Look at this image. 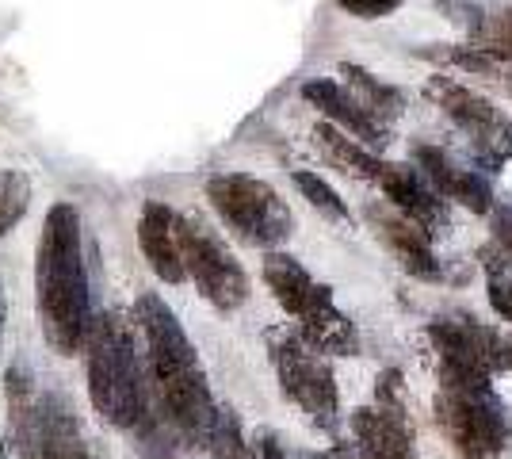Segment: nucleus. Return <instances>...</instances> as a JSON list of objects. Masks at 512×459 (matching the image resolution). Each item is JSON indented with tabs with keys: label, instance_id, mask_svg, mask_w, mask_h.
Masks as SVG:
<instances>
[{
	"label": "nucleus",
	"instance_id": "nucleus-1",
	"mask_svg": "<svg viewBox=\"0 0 512 459\" xmlns=\"http://www.w3.org/2000/svg\"><path fill=\"white\" fill-rule=\"evenodd\" d=\"M134 326L146 341V375L157 398V414L188 448H203L218 406L192 337L184 333L172 306L153 291L134 303Z\"/></svg>",
	"mask_w": 512,
	"mask_h": 459
},
{
	"label": "nucleus",
	"instance_id": "nucleus-2",
	"mask_svg": "<svg viewBox=\"0 0 512 459\" xmlns=\"http://www.w3.org/2000/svg\"><path fill=\"white\" fill-rule=\"evenodd\" d=\"M35 299L46 345L58 356L85 349L92 326V291L85 268V226L73 203H54L35 249Z\"/></svg>",
	"mask_w": 512,
	"mask_h": 459
},
{
	"label": "nucleus",
	"instance_id": "nucleus-3",
	"mask_svg": "<svg viewBox=\"0 0 512 459\" xmlns=\"http://www.w3.org/2000/svg\"><path fill=\"white\" fill-rule=\"evenodd\" d=\"M85 375L92 410L115 429H138L150 410V375L134 345V326L123 310L92 314L85 337Z\"/></svg>",
	"mask_w": 512,
	"mask_h": 459
},
{
	"label": "nucleus",
	"instance_id": "nucleus-4",
	"mask_svg": "<svg viewBox=\"0 0 512 459\" xmlns=\"http://www.w3.org/2000/svg\"><path fill=\"white\" fill-rule=\"evenodd\" d=\"M207 199L218 211V219L234 230L245 245L276 249L291 238V207L279 199V192L249 173H218L207 180Z\"/></svg>",
	"mask_w": 512,
	"mask_h": 459
},
{
	"label": "nucleus",
	"instance_id": "nucleus-5",
	"mask_svg": "<svg viewBox=\"0 0 512 459\" xmlns=\"http://www.w3.org/2000/svg\"><path fill=\"white\" fill-rule=\"evenodd\" d=\"M436 421L448 433L459 459H497L509 444V410L493 394V383L440 387Z\"/></svg>",
	"mask_w": 512,
	"mask_h": 459
},
{
	"label": "nucleus",
	"instance_id": "nucleus-6",
	"mask_svg": "<svg viewBox=\"0 0 512 459\" xmlns=\"http://www.w3.org/2000/svg\"><path fill=\"white\" fill-rule=\"evenodd\" d=\"M176 245H180V261H184V276H192L199 295L230 314L237 306L249 303V276L234 253L226 249V241L214 234L207 222L195 215H176Z\"/></svg>",
	"mask_w": 512,
	"mask_h": 459
},
{
	"label": "nucleus",
	"instance_id": "nucleus-7",
	"mask_svg": "<svg viewBox=\"0 0 512 459\" xmlns=\"http://www.w3.org/2000/svg\"><path fill=\"white\" fill-rule=\"evenodd\" d=\"M268 349H272V364H276L283 394H287L318 429H337L341 398H337L333 368L321 360V352L310 349L299 333H287V329L268 333Z\"/></svg>",
	"mask_w": 512,
	"mask_h": 459
},
{
	"label": "nucleus",
	"instance_id": "nucleus-8",
	"mask_svg": "<svg viewBox=\"0 0 512 459\" xmlns=\"http://www.w3.org/2000/svg\"><path fill=\"white\" fill-rule=\"evenodd\" d=\"M23 459H96L73 406L58 391H46L16 421Z\"/></svg>",
	"mask_w": 512,
	"mask_h": 459
},
{
	"label": "nucleus",
	"instance_id": "nucleus-9",
	"mask_svg": "<svg viewBox=\"0 0 512 459\" xmlns=\"http://www.w3.org/2000/svg\"><path fill=\"white\" fill-rule=\"evenodd\" d=\"M425 96L444 111L448 119H455L463 131L474 134L478 150L486 153L490 161H505L512 153V127L501 111L493 108L486 96L470 92L467 85L451 81V77H428Z\"/></svg>",
	"mask_w": 512,
	"mask_h": 459
},
{
	"label": "nucleus",
	"instance_id": "nucleus-10",
	"mask_svg": "<svg viewBox=\"0 0 512 459\" xmlns=\"http://www.w3.org/2000/svg\"><path fill=\"white\" fill-rule=\"evenodd\" d=\"M367 222L375 230V238L390 249V257L406 268L417 280H440V261L432 253V234L421 230L413 219H406L398 207L390 203H371L367 207Z\"/></svg>",
	"mask_w": 512,
	"mask_h": 459
},
{
	"label": "nucleus",
	"instance_id": "nucleus-11",
	"mask_svg": "<svg viewBox=\"0 0 512 459\" xmlns=\"http://www.w3.org/2000/svg\"><path fill=\"white\" fill-rule=\"evenodd\" d=\"M360 459H421L406 406H363L352 414Z\"/></svg>",
	"mask_w": 512,
	"mask_h": 459
},
{
	"label": "nucleus",
	"instance_id": "nucleus-12",
	"mask_svg": "<svg viewBox=\"0 0 512 459\" xmlns=\"http://www.w3.org/2000/svg\"><path fill=\"white\" fill-rule=\"evenodd\" d=\"M383 196L390 207H398L406 219H413L421 230L436 234L440 226H448V203L440 199V192L428 184L425 176L409 165H383L379 173Z\"/></svg>",
	"mask_w": 512,
	"mask_h": 459
},
{
	"label": "nucleus",
	"instance_id": "nucleus-13",
	"mask_svg": "<svg viewBox=\"0 0 512 459\" xmlns=\"http://www.w3.org/2000/svg\"><path fill=\"white\" fill-rule=\"evenodd\" d=\"M302 100H306V104H314V108H318L321 115L337 127V131L352 134V138H360V142H367V146H383L386 142L383 119H375V115L363 108L348 88L337 85V81H329V77H321V81H306V85H302Z\"/></svg>",
	"mask_w": 512,
	"mask_h": 459
},
{
	"label": "nucleus",
	"instance_id": "nucleus-14",
	"mask_svg": "<svg viewBox=\"0 0 512 459\" xmlns=\"http://www.w3.org/2000/svg\"><path fill=\"white\" fill-rule=\"evenodd\" d=\"M417 173L425 176L444 199L463 203L474 215L493 211V188L486 184V176L474 173V169H459L448 153H440L436 146H417Z\"/></svg>",
	"mask_w": 512,
	"mask_h": 459
},
{
	"label": "nucleus",
	"instance_id": "nucleus-15",
	"mask_svg": "<svg viewBox=\"0 0 512 459\" xmlns=\"http://www.w3.org/2000/svg\"><path fill=\"white\" fill-rule=\"evenodd\" d=\"M138 249L157 280L165 284H184V261L176 245V211L161 199H150L138 219Z\"/></svg>",
	"mask_w": 512,
	"mask_h": 459
},
{
	"label": "nucleus",
	"instance_id": "nucleus-16",
	"mask_svg": "<svg viewBox=\"0 0 512 459\" xmlns=\"http://www.w3.org/2000/svg\"><path fill=\"white\" fill-rule=\"evenodd\" d=\"M264 284H268V291L276 295V303L287 310V314H295V318H302L310 306L318 303V299H325L329 295V287L318 284L306 268H302L291 253H268L264 257Z\"/></svg>",
	"mask_w": 512,
	"mask_h": 459
},
{
	"label": "nucleus",
	"instance_id": "nucleus-17",
	"mask_svg": "<svg viewBox=\"0 0 512 459\" xmlns=\"http://www.w3.org/2000/svg\"><path fill=\"white\" fill-rule=\"evenodd\" d=\"M299 337L318 352H337V356H356L360 352V333H356V322L337 310L333 303V291L318 299L306 314L299 318Z\"/></svg>",
	"mask_w": 512,
	"mask_h": 459
},
{
	"label": "nucleus",
	"instance_id": "nucleus-18",
	"mask_svg": "<svg viewBox=\"0 0 512 459\" xmlns=\"http://www.w3.org/2000/svg\"><path fill=\"white\" fill-rule=\"evenodd\" d=\"M314 146H318L321 157H325L333 169H341L344 176L379 180V173H383V161L367 150V146H360L356 138H348L344 131H337L333 123H318V127H314Z\"/></svg>",
	"mask_w": 512,
	"mask_h": 459
},
{
	"label": "nucleus",
	"instance_id": "nucleus-19",
	"mask_svg": "<svg viewBox=\"0 0 512 459\" xmlns=\"http://www.w3.org/2000/svg\"><path fill=\"white\" fill-rule=\"evenodd\" d=\"M341 77H348V85L356 88L363 108L371 111L375 119H383V123H390V119H398L402 115V108H406V100H402V92L398 88L383 85L379 77H371L363 66H356V62H344L341 66Z\"/></svg>",
	"mask_w": 512,
	"mask_h": 459
},
{
	"label": "nucleus",
	"instance_id": "nucleus-20",
	"mask_svg": "<svg viewBox=\"0 0 512 459\" xmlns=\"http://www.w3.org/2000/svg\"><path fill=\"white\" fill-rule=\"evenodd\" d=\"M35 199V184L23 169H0V238L12 234L31 211Z\"/></svg>",
	"mask_w": 512,
	"mask_h": 459
},
{
	"label": "nucleus",
	"instance_id": "nucleus-21",
	"mask_svg": "<svg viewBox=\"0 0 512 459\" xmlns=\"http://www.w3.org/2000/svg\"><path fill=\"white\" fill-rule=\"evenodd\" d=\"M214 459H256V452L249 448V440L241 433V421L230 406H218L211 421V437H207Z\"/></svg>",
	"mask_w": 512,
	"mask_h": 459
},
{
	"label": "nucleus",
	"instance_id": "nucleus-22",
	"mask_svg": "<svg viewBox=\"0 0 512 459\" xmlns=\"http://www.w3.org/2000/svg\"><path fill=\"white\" fill-rule=\"evenodd\" d=\"M295 188L310 199V207H318L325 219L348 222V203H344V199L337 196V188H333V184H325L318 173H306V169L295 173Z\"/></svg>",
	"mask_w": 512,
	"mask_h": 459
},
{
	"label": "nucleus",
	"instance_id": "nucleus-23",
	"mask_svg": "<svg viewBox=\"0 0 512 459\" xmlns=\"http://www.w3.org/2000/svg\"><path fill=\"white\" fill-rule=\"evenodd\" d=\"M4 394H8V414H12V425H16L31 410V402H35V375H31V368L23 360H16L4 372Z\"/></svg>",
	"mask_w": 512,
	"mask_h": 459
},
{
	"label": "nucleus",
	"instance_id": "nucleus-24",
	"mask_svg": "<svg viewBox=\"0 0 512 459\" xmlns=\"http://www.w3.org/2000/svg\"><path fill=\"white\" fill-rule=\"evenodd\" d=\"M474 46H482L497 62H512V8L490 16L486 23H478V43Z\"/></svg>",
	"mask_w": 512,
	"mask_h": 459
},
{
	"label": "nucleus",
	"instance_id": "nucleus-25",
	"mask_svg": "<svg viewBox=\"0 0 512 459\" xmlns=\"http://www.w3.org/2000/svg\"><path fill=\"white\" fill-rule=\"evenodd\" d=\"M482 257H486V272H490V303H493V310H497L505 322H512V268L501 261V253H497L493 245L482 253Z\"/></svg>",
	"mask_w": 512,
	"mask_h": 459
},
{
	"label": "nucleus",
	"instance_id": "nucleus-26",
	"mask_svg": "<svg viewBox=\"0 0 512 459\" xmlns=\"http://www.w3.org/2000/svg\"><path fill=\"white\" fill-rule=\"evenodd\" d=\"M432 58H440V62H451V66L459 69H470V73H497V58L486 54L482 46H451V50H436Z\"/></svg>",
	"mask_w": 512,
	"mask_h": 459
},
{
	"label": "nucleus",
	"instance_id": "nucleus-27",
	"mask_svg": "<svg viewBox=\"0 0 512 459\" xmlns=\"http://www.w3.org/2000/svg\"><path fill=\"white\" fill-rule=\"evenodd\" d=\"M406 0H341V8L356 20H383L390 12H398Z\"/></svg>",
	"mask_w": 512,
	"mask_h": 459
},
{
	"label": "nucleus",
	"instance_id": "nucleus-28",
	"mask_svg": "<svg viewBox=\"0 0 512 459\" xmlns=\"http://www.w3.org/2000/svg\"><path fill=\"white\" fill-rule=\"evenodd\" d=\"M493 215V249L512 268V211H490Z\"/></svg>",
	"mask_w": 512,
	"mask_h": 459
},
{
	"label": "nucleus",
	"instance_id": "nucleus-29",
	"mask_svg": "<svg viewBox=\"0 0 512 459\" xmlns=\"http://www.w3.org/2000/svg\"><path fill=\"white\" fill-rule=\"evenodd\" d=\"M375 398H379V406H402V372H383L379 379V387H375Z\"/></svg>",
	"mask_w": 512,
	"mask_h": 459
},
{
	"label": "nucleus",
	"instance_id": "nucleus-30",
	"mask_svg": "<svg viewBox=\"0 0 512 459\" xmlns=\"http://www.w3.org/2000/svg\"><path fill=\"white\" fill-rule=\"evenodd\" d=\"M260 459H287V452L279 448V440L268 433V437H260Z\"/></svg>",
	"mask_w": 512,
	"mask_h": 459
},
{
	"label": "nucleus",
	"instance_id": "nucleus-31",
	"mask_svg": "<svg viewBox=\"0 0 512 459\" xmlns=\"http://www.w3.org/2000/svg\"><path fill=\"white\" fill-rule=\"evenodd\" d=\"M302 459H356L348 448H329V452H321V456H302Z\"/></svg>",
	"mask_w": 512,
	"mask_h": 459
},
{
	"label": "nucleus",
	"instance_id": "nucleus-32",
	"mask_svg": "<svg viewBox=\"0 0 512 459\" xmlns=\"http://www.w3.org/2000/svg\"><path fill=\"white\" fill-rule=\"evenodd\" d=\"M4 318H8V299H4V287H0V337H4Z\"/></svg>",
	"mask_w": 512,
	"mask_h": 459
},
{
	"label": "nucleus",
	"instance_id": "nucleus-33",
	"mask_svg": "<svg viewBox=\"0 0 512 459\" xmlns=\"http://www.w3.org/2000/svg\"><path fill=\"white\" fill-rule=\"evenodd\" d=\"M0 459H8V456H4V440H0Z\"/></svg>",
	"mask_w": 512,
	"mask_h": 459
}]
</instances>
